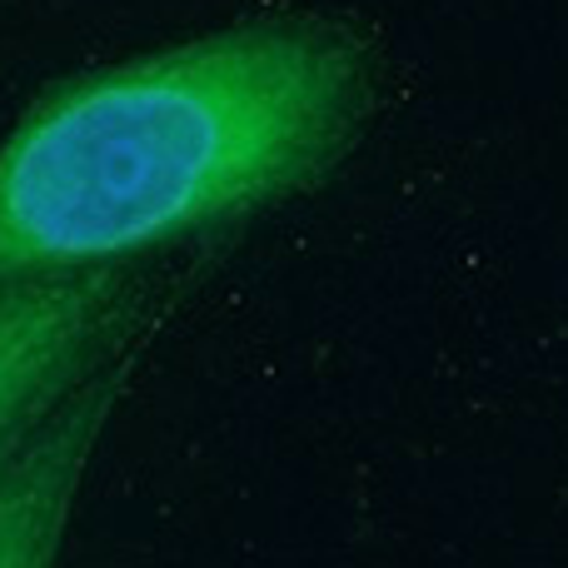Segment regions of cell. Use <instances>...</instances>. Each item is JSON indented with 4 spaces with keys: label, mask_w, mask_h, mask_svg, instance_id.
I'll return each mask as SVG.
<instances>
[{
    "label": "cell",
    "mask_w": 568,
    "mask_h": 568,
    "mask_svg": "<svg viewBox=\"0 0 568 568\" xmlns=\"http://www.w3.org/2000/svg\"><path fill=\"white\" fill-rule=\"evenodd\" d=\"M374 115L369 50L255 20L50 85L0 140V280L125 270L324 180Z\"/></svg>",
    "instance_id": "1"
},
{
    "label": "cell",
    "mask_w": 568,
    "mask_h": 568,
    "mask_svg": "<svg viewBox=\"0 0 568 568\" xmlns=\"http://www.w3.org/2000/svg\"><path fill=\"white\" fill-rule=\"evenodd\" d=\"M145 324L135 270L0 280V464Z\"/></svg>",
    "instance_id": "2"
},
{
    "label": "cell",
    "mask_w": 568,
    "mask_h": 568,
    "mask_svg": "<svg viewBox=\"0 0 568 568\" xmlns=\"http://www.w3.org/2000/svg\"><path fill=\"white\" fill-rule=\"evenodd\" d=\"M135 339L90 369L50 419L0 464V568H55L80 479L90 469L110 409L130 384Z\"/></svg>",
    "instance_id": "3"
}]
</instances>
